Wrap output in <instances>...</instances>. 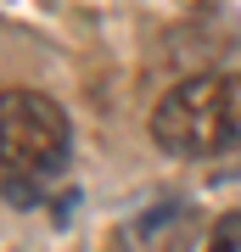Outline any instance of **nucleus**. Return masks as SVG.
Here are the masks:
<instances>
[{
  "mask_svg": "<svg viewBox=\"0 0 241 252\" xmlns=\"http://www.w3.org/2000/svg\"><path fill=\"white\" fill-rule=\"evenodd\" d=\"M152 140L169 157H219L241 146V73H191L152 107Z\"/></svg>",
  "mask_w": 241,
  "mask_h": 252,
  "instance_id": "obj_1",
  "label": "nucleus"
},
{
  "mask_svg": "<svg viewBox=\"0 0 241 252\" xmlns=\"http://www.w3.org/2000/svg\"><path fill=\"white\" fill-rule=\"evenodd\" d=\"M73 146L68 112L39 90H0V174L11 185H39L62 174Z\"/></svg>",
  "mask_w": 241,
  "mask_h": 252,
  "instance_id": "obj_2",
  "label": "nucleus"
},
{
  "mask_svg": "<svg viewBox=\"0 0 241 252\" xmlns=\"http://www.w3.org/2000/svg\"><path fill=\"white\" fill-rule=\"evenodd\" d=\"M197 241H202L197 202H174V196L129 213L124 224H118V235H112L118 252H191Z\"/></svg>",
  "mask_w": 241,
  "mask_h": 252,
  "instance_id": "obj_3",
  "label": "nucleus"
},
{
  "mask_svg": "<svg viewBox=\"0 0 241 252\" xmlns=\"http://www.w3.org/2000/svg\"><path fill=\"white\" fill-rule=\"evenodd\" d=\"M202 252H241V213H219Z\"/></svg>",
  "mask_w": 241,
  "mask_h": 252,
  "instance_id": "obj_4",
  "label": "nucleus"
}]
</instances>
